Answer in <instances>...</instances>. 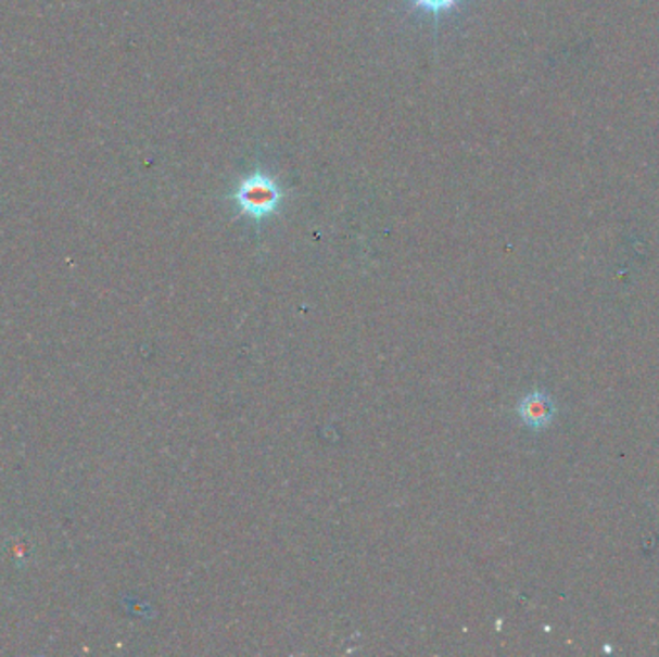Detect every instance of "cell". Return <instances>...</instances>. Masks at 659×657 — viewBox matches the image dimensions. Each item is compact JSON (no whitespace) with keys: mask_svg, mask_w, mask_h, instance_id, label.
Instances as JSON below:
<instances>
[{"mask_svg":"<svg viewBox=\"0 0 659 657\" xmlns=\"http://www.w3.org/2000/svg\"><path fill=\"white\" fill-rule=\"evenodd\" d=\"M413 10H419L422 14H427L434 24V31H438L440 22L445 16L454 14L455 10L461 9L465 0H409Z\"/></svg>","mask_w":659,"mask_h":657,"instance_id":"obj_3","label":"cell"},{"mask_svg":"<svg viewBox=\"0 0 659 657\" xmlns=\"http://www.w3.org/2000/svg\"><path fill=\"white\" fill-rule=\"evenodd\" d=\"M286 197L288 191H283L278 178L257 164L255 170L249 172L248 176L236 184L226 199L236 206L240 218H249L251 223L261 226L263 220L280 213Z\"/></svg>","mask_w":659,"mask_h":657,"instance_id":"obj_1","label":"cell"},{"mask_svg":"<svg viewBox=\"0 0 659 657\" xmlns=\"http://www.w3.org/2000/svg\"><path fill=\"white\" fill-rule=\"evenodd\" d=\"M517 413L527 427L544 428L548 427L549 420L554 418V405L546 395L531 393L522 397Z\"/></svg>","mask_w":659,"mask_h":657,"instance_id":"obj_2","label":"cell"}]
</instances>
